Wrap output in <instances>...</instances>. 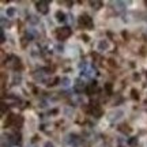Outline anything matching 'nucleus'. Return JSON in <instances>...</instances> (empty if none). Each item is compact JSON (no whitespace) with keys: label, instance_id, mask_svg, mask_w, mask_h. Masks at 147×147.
Listing matches in <instances>:
<instances>
[{"label":"nucleus","instance_id":"f257e3e1","mask_svg":"<svg viewBox=\"0 0 147 147\" xmlns=\"http://www.w3.org/2000/svg\"><path fill=\"white\" fill-rule=\"evenodd\" d=\"M14 12H15V10H14V8H10V10L7 11V14H8V15H12Z\"/></svg>","mask_w":147,"mask_h":147}]
</instances>
